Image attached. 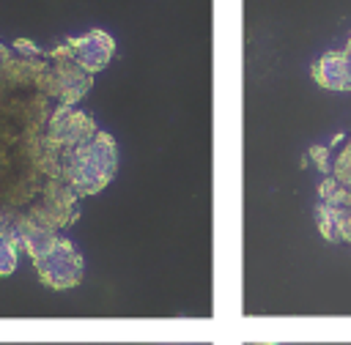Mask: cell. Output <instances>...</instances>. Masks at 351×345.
I'll return each mask as SVG.
<instances>
[{"label": "cell", "mask_w": 351, "mask_h": 345, "mask_svg": "<svg viewBox=\"0 0 351 345\" xmlns=\"http://www.w3.org/2000/svg\"><path fill=\"white\" fill-rule=\"evenodd\" d=\"M115 170V145L110 134H96L90 142L63 151L60 175L77 194L99 192Z\"/></svg>", "instance_id": "obj_1"}, {"label": "cell", "mask_w": 351, "mask_h": 345, "mask_svg": "<svg viewBox=\"0 0 351 345\" xmlns=\"http://www.w3.org/2000/svg\"><path fill=\"white\" fill-rule=\"evenodd\" d=\"M36 266H38V277L49 288H71L82 279V257L66 238H58L55 249Z\"/></svg>", "instance_id": "obj_2"}, {"label": "cell", "mask_w": 351, "mask_h": 345, "mask_svg": "<svg viewBox=\"0 0 351 345\" xmlns=\"http://www.w3.org/2000/svg\"><path fill=\"white\" fill-rule=\"evenodd\" d=\"M69 47L74 52V63L88 74L99 71L112 55V38L107 33H101V30H93V33L82 36V38L69 41Z\"/></svg>", "instance_id": "obj_3"}, {"label": "cell", "mask_w": 351, "mask_h": 345, "mask_svg": "<svg viewBox=\"0 0 351 345\" xmlns=\"http://www.w3.org/2000/svg\"><path fill=\"white\" fill-rule=\"evenodd\" d=\"M313 77L324 88L348 90L351 88V55L348 52H326L321 60H315Z\"/></svg>", "instance_id": "obj_4"}, {"label": "cell", "mask_w": 351, "mask_h": 345, "mask_svg": "<svg viewBox=\"0 0 351 345\" xmlns=\"http://www.w3.org/2000/svg\"><path fill=\"white\" fill-rule=\"evenodd\" d=\"M55 74H58V99L66 107H71L90 88V74L82 71L74 60H58Z\"/></svg>", "instance_id": "obj_5"}, {"label": "cell", "mask_w": 351, "mask_h": 345, "mask_svg": "<svg viewBox=\"0 0 351 345\" xmlns=\"http://www.w3.org/2000/svg\"><path fill=\"white\" fill-rule=\"evenodd\" d=\"M14 238L0 235V274H11L16 268V249H14Z\"/></svg>", "instance_id": "obj_6"}, {"label": "cell", "mask_w": 351, "mask_h": 345, "mask_svg": "<svg viewBox=\"0 0 351 345\" xmlns=\"http://www.w3.org/2000/svg\"><path fill=\"white\" fill-rule=\"evenodd\" d=\"M326 153H329L326 148H313V151H310V156L315 159V164H318L321 170H329V162H326Z\"/></svg>", "instance_id": "obj_7"}, {"label": "cell", "mask_w": 351, "mask_h": 345, "mask_svg": "<svg viewBox=\"0 0 351 345\" xmlns=\"http://www.w3.org/2000/svg\"><path fill=\"white\" fill-rule=\"evenodd\" d=\"M16 49H22L27 58H33V55H38V49L30 44V41H16Z\"/></svg>", "instance_id": "obj_8"}, {"label": "cell", "mask_w": 351, "mask_h": 345, "mask_svg": "<svg viewBox=\"0 0 351 345\" xmlns=\"http://www.w3.org/2000/svg\"><path fill=\"white\" fill-rule=\"evenodd\" d=\"M8 60H11V55H8V49H5L3 44H0V68H3V66H5Z\"/></svg>", "instance_id": "obj_9"}]
</instances>
